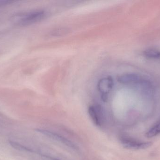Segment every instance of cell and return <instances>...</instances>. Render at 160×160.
<instances>
[{
    "label": "cell",
    "instance_id": "cell-1",
    "mask_svg": "<svg viewBox=\"0 0 160 160\" xmlns=\"http://www.w3.org/2000/svg\"><path fill=\"white\" fill-rule=\"evenodd\" d=\"M46 15V12L43 10H35L18 14L13 16L12 19L16 25L25 26L40 21L45 18Z\"/></svg>",
    "mask_w": 160,
    "mask_h": 160
},
{
    "label": "cell",
    "instance_id": "cell-2",
    "mask_svg": "<svg viewBox=\"0 0 160 160\" xmlns=\"http://www.w3.org/2000/svg\"><path fill=\"white\" fill-rule=\"evenodd\" d=\"M119 141L121 144L128 149L140 150L148 148L152 145L150 142H142L137 139L127 135H122L119 137Z\"/></svg>",
    "mask_w": 160,
    "mask_h": 160
},
{
    "label": "cell",
    "instance_id": "cell-3",
    "mask_svg": "<svg viewBox=\"0 0 160 160\" xmlns=\"http://www.w3.org/2000/svg\"><path fill=\"white\" fill-rule=\"evenodd\" d=\"M88 113L93 123L98 126H101L103 122L101 108L98 105H92L88 108Z\"/></svg>",
    "mask_w": 160,
    "mask_h": 160
},
{
    "label": "cell",
    "instance_id": "cell-4",
    "mask_svg": "<svg viewBox=\"0 0 160 160\" xmlns=\"http://www.w3.org/2000/svg\"><path fill=\"white\" fill-rule=\"evenodd\" d=\"M37 131L38 132H40L42 134H44L46 136H48V137L53 139V140H56L57 142H60L61 143L67 146L68 147H70V148L75 149H78L77 147L74 144H73L72 142H70V141L68 140L66 138L57 134V133L42 129H37Z\"/></svg>",
    "mask_w": 160,
    "mask_h": 160
},
{
    "label": "cell",
    "instance_id": "cell-5",
    "mask_svg": "<svg viewBox=\"0 0 160 160\" xmlns=\"http://www.w3.org/2000/svg\"><path fill=\"white\" fill-rule=\"evenodd\" d=\"M113 84L112 79L110 77L102 78L98 83V89L103 95V100L106 99L105 95L112 90Z\"/></svg>",
    "mask_w": 160,
    "mask_h": 160
},
{
    "label": "cell",
    "instance_id": "cell-6",
    "mask_svg": "<svg viewBox=\"0 0 160 160\" xmlns=\"http://www.w3.org/2000/svg\"><path fill=\"white\" fill-rule=\"evenodd\" d=\"M118 81L120 83L133 84L142 83L144 81V80L141 76L136 74H127L120 76L118 78Z\"/></svg>",
    "mask_w": 160,
    "mask_h": 160
},
{
    "label": "cell",
    "instance_id": "cell-7",
    "mask_svg": "<svg viewBox=\"0 0 160 160\" xmlns=\"http://www.w3.org/2000/svg\"><path fill=\"white\" fill-rule=\"evenodd\" d=\"M160 134V119L154 124L147 132L145 136L148 138H152Z\"/></svg>",
    "mask_w": 160,
    "mask_h": 160
},
{
    "label": "cell",
    "instance_id": "cell-8",
    "mask_svg": "<svg viewBox=\"0 0 160 160\" xmlns=\"http://www.w3.org/2000/svg\"><path fill=\"white\" fill-rule=\"evenodd\" d=\"M144 54L146 57L150 59H159L160 58V51L154 48H149L145 50Z\"/></svg>",
    "mask_w": 160,
    "mask_h": 160
},
{
    "label": "cell",
    "instance_id": "cell-9",
    "mask_svg": "<svg viewBox=\"0 0 160 160\" xmlns=\"http://www.w3.org/2000/svg\"><path fill=\"white\" fill-rule=\"evenodd\" d=\"M9 144L12 147H14L15 149H17V150H20V151H30V149H28V148L21 145L20 144L16 142L10 141Z\"/></svg>",
    "mask_w": 160,
    "mask_h": 160
},
{
    "label": "cell",
    "instance_id": "cell-10",
    "mask_svg": "<svg viewBox=\"0 0 160 160\" xmlns=\"http://www.w3.org/2000/svg\"><path fill=\"white\" fill-rule=\"evenodd\" d=\"M68 29L66 28H61L54 30L52 33V35L54 36H59L65 35L68 33Z\"/></svg>",
    "mask_w": 160,
    "mask_h": 160
},
{
    "label": "cell",
    "instance_id": "cell-11",
    "mask_svg": "<svg viewBox=\"0 0 160 160\" xmlns=\"http://www.w3.org/2000/svg\"><path fill=\"white\" fill-rule=\"evenodd\" d=\"M13 1H7V0H0V8L7 5L13 3Z\"/></svg>",
    "mask_w": 160,
    "mask_h": 160
}]
</instances>
